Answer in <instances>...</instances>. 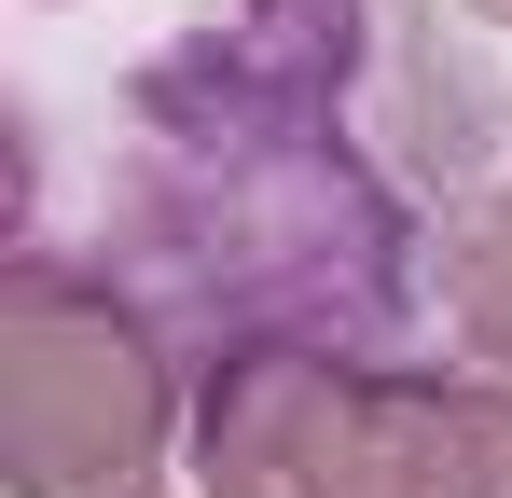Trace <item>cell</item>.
Instances as JSON below:
<instances>
[{
  "instance_id": "obj_2",
  "label": "cell",
  "mask_w": 512,
  "mask_h": 498,
  "mask_svg": "<svg viewBox=\"0 0 512 498\" xmlns=\"http://www.w3.org/2000/svg\"><path fill=\"white\" fill-rule=\"evenodd\" d=\"M194 457V374L97 249H14L0 277V485L14 498H167Z\"/></svg>"
},
{
  "instance_id": "obj_3",
  "label": "cell",
  "mask_w": 512,
  "mask_h": 498,
  "mask_svg": "<svg viewBox=\"0 0 512 498\" xmlns=\"http://www.w3.org/2000/svg\"><path fill=\"white\" fill-rule=\"evenodd\" d=\"M360 374L374 360H319V346H263V360L194 374V485L208 498H346Z\"/></svg>"
},
{
  "instance_id": "obj_5",
  "label": "cell",
  "mask_w": 512,
  "mask_h": 498,
  "mask_svg": "<svg viewBox=\"0 0 512 498\" xmlns=\"http://www.w3.org/2000/svg\"><path fill=\"white\" fill-rule=\"evenodd\" d=\"M443 346L512 374V180L457 222V249H443Z\"/></svg>"
},
{
  "instance_id": "obj_4",
  "label": "cell",
  "mask_w": 512,
  "mask_h": 498,
  "mask_svg": "<svg viewBox=\"0 0 512 498\" xmlns=\"http://www.w3.org/2000/svg\"><path fill=\"white\" fill-rule=\"evenodd\" d=\"M346 498H512V374L499 360H374Z\"/></svg>"
},
{
  "instance_id": "obj_6",
  "label": "cell",
  "mask_w": 512,
  "mask_h": 498,
  "mask_svg": "<svg viewBox=\"0 0 512 498\" xmlns=\"http://www.w3.org/2000/svg\"><path fill=\"white\" fill-rule=\"evenodd\" d=\"M457 14H485V28H512V0H457Z\"/></svg>"
},
{
  "instance_id": "obj_1",
  "label": "cell",
  "mask_w": 512,
  "mask_h": 498,
  "mask_svg": "<svg viewBox=\"0 0 512 498\" xmlns=\"http://www.w3.org/2000/svg\"><path fill=\"white\" fill-rule=\"evenodd\" d=\"M512 83L443 0H194L125 83L97 263L180 374L263 346L416 360L443 249L512 166Z\"/></svg>"
}]
</instances>
